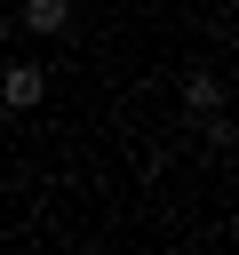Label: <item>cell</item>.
I'll return each mask as SVG.
<instances>
[{
	"label": "cell",
	"mask_w": 239,
	"mask_h": 255,
	"mask_svg": "<svg viewBox=\"0 0 239 255\" xmlns=\"http://www.w3.org/2000/svg\"><path fill=\"white\" fill-rule=\"evenodd\" d=\"M48 96V64H0V104L8 112H32Z\"/></svg>",
	"instance_id": "1"
},
{
	"label": "cell",
	"mask_w": 239,
	"mask_h": 255,
	"mask_svg": "<svg viewBox=\"0 0 239 255\" xmlns=\"http://www.w3.org/2000/svg\"><path fill=\"white\" fill-rule=\"evenodd\" d=\"M16 32L64 40V32H72V0H16Z\"/></svg>",
	"instance_id": "2"
},
{
	"label": "cell",
	"mask_w": 239,
	"mask_h": 255,
	"mask_svg": "<svg viewBox=\"0 0 239 255\" xmlns=\"http://www.w3.org/2000/svg\"><path fill=\"white\" fill-rule=\"evenodd\" d=\"M175 96H183V120L223 112V80H215V72H183V88H175Z\"/></svg>",
	"instance_id": "3"
},
{
	"label": "cell",
	"mask_w": 239,
	"mask_h": 255,
	"mask_svg": "<svg viewBox=\"0 0 239 255\" xmlns=\"http://www.w3.org/2000/svg\"><path fill=\"white\" fill-rule=\"evenodd\" d=\"M199 143L207 151H231V112H199Z\"/></svg>",
	"instance_id": "4"
},
{
	"label": "cell",
	"mask_w": 239,
	"mask_h": 255,
	"mask_svg": "<svg viewBox=\"0 0 239 255\" xmlns=\"http://www.w3.org/2000/svg\"><path fill=\"white\" fill-rule=\"evenodd\" d=\"M8 40H16V8H0V48H8Z\"/></svg>",
	"instance_id": "5"
},
{
	"label": "cell",
	"mask_w": 239,
	"mask_h": 255,
	"mask_svg": "<svg viewBox=\"0 0 239 255\" xmlns=\"http://www.w3.org/2000/svg\"><path fill=\"white\" fill-rule=\"evenodd\" d=\"M175 255H191V247H175Z\"/></svg>",
	"instance_id": "6"
}]
</instances>
